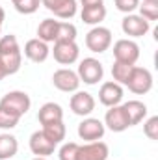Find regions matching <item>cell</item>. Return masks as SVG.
Segmentation results:
<instances>
[{
	"label": "cell",
	"instance_id": "obj_1",
	"mask_svg": "<svg viewBox=\"0 0 158 160\" xmlns=\"http://www.w3.org/2000/svg\"><path fill=\"white\" fill-rule=\"evenodd\" d=\"M30 106H32V101L24 91H9L0 101V108L7 110L9 114H13L17 118H22L24 114H28Z\"/></svg>",
	"mask_w": 158,
	"mask_h": 160
},
{
	"label": "cell",
	"instance_id": "obj_2",
	"mask_svg": "<svg viewBox=\"0 0 158 160\" xmlns=\"http://www.w3.org/2000/svg\"><path fill=\"white\" fill-rule=\"evenodd\" d=\"M132 93H136V95H145V93H149L151 91V88H153V75H151V71L149 69H145V67H132V71H130V77L126 80V84H125Z\"/></svg>",
	"mask_w": 158,
	"mask_h": 160
},
{
	"label": "cell",
	"instance_id": "obj_3",
	"mask_svg": "<svg viewBox=\"0 0 158 160\" xmlns=\"http://www.w3.org/2000/svg\"><path fill=\"white\" fill-rule=\"evenodd\" d=\"M77 75H78L80 82H84L87 86H95V84H99L102 80V77H104V67L95 58H84L80 62L78 73Z\"/></svg>",
	"mask_w": 158,
	"mask_h": 160
},
{
	"label": "cell",
	"instance_id": "obj_4",
	"mask_svg": "<svg viewBox=\"0 0 158 160\" xmlns=\"http://www.w3.org/2000/svg\"><path fill=\"white\" fill-rule=\"evenodd\" d=\"M110 45H112V32L104 26H95L86 36V47L95 54H101V52L108 50Z\"/></svg>",
	"mask_w": 158,
	"mask_h": 160
},
{
	"label": "cell",
	"instance_id": "obj_5",
	"mask_svg": "<svg viewBox=\"0 0 158 160\" xmlns=\"http://www.w3.org/2000/svg\"><path fill=\"white\" fill-rule=\"evenodd\" d=\"M114 58L121 63L134 65L140 58V45L132 39H119L114 45Z\"/></svg>",
	"mask_w": 158,
	"mask_h": 160
},
{
	"label": "cell",
	"instance_id": "obj_6",
	"mask_svg": "<svg viewBox=\"0 0 158 160\" xmlns=\"http://www.w3.org/2000/svg\"><path fill=\"white\" fill-rule=\"evenodd\" d=\"M52 54H54V60L62 65H71L78 60V45L75 41H56L54 43V48H52Z\"/></svg>",
	"mask_w": 158,
	"mask_h": 160
},
{
	"label": "cell",
	"instance_id": "obj_7",
	"mask_svg": "<svg viewBox=\"0 0 158 160\" xmlns=\"http://www.w3.org/2000/svg\"><path fill=\"white\" fill-rule=\"evenodd\" d=\"M151 28V22L145 21L141 15H126L123 21H121V30L125 36L128 38H143Z\"/></svg>",
	"mask_w": 158,
	"mask_h": 160
},
{
	"label": "cell",
	"instance_id": "obj_8",
	"mask_svg": "<svg viewBox=\"0 0 158 160\" xmlns=\"http://www.w3.org/2000/svg\"><path fill=\"white\" fill-rule=\"evenodd\" d=\"M110 155V149L104 142H86L84 145H78L77 160H106Z\"/></svg>",
	"mask_w": 158,
	"mask_h": 160
},
{
	"label": "cell",
	"instance_id": "obj_9",
	"mask_svg": "<svg viewBox=\"0 0 158 160\" xmlns=\"http://www.w3.org/2000/svg\"><path fill=\"white\" fill-rule=\"evenodd\" d=\"M52 84H54V88H58V89L63 91V93H73V91L78 89L80 78L75 71L63 67V69H58V71L52 75Z\"/></svg>",
	"mask_w": 158,
	"mask_h": 160
},
{
	"label": "cell",
	"instance_id": "obj_10",
	"mask_svg": "<svg viewBox=\"0 0 158 160\" xmlns=\"http://www.w3.org/2000/svg\"><path fill=\"white\" fill-rule=\"evenodd\" d=\"M104 132H106L104 123L95 118H87L78 125V136L84 142H97L104 136Z\"/></svg>",
	"mask_w": 158,
	"mask_h": 160
},
{
	"label": "cell",
	"instance_id": "obj_11",
	"mask_svg": "<svg viewBox=\"0 0 158 160\" xmlns=\"http://www.w3.org/2000/svg\"><path fill=\"white\" fill-rule=\"evenodd\" d=\"M104 127H108L112 132H123V130H126V128L130 127L123 104L110 106V110H108L106 116H104Z\"/></svg>",
	"mask_w": 158,
	"mask_h": 160
},
{
	"label": "cell",
	"instance_id": "obj_12",
	"mask_svg": "<svg viewBox=\"0 0 158 160\" xmlns=\"http://www.w3.org/2000/svg\"><path fill=\"white\" fill-rule=\"evenodd\" d=\"M99 101L104 106H117L123 101V86L117 82H104L99 89Z\"/></svg>",
	"mask_w": 158,
	"mask_h": 160
},
{
	"label": "cell",
	"instance_id": "obj_13",
	"mask_svg": "<svg viewBox=\"0 0 158 160\" xmlns=\"http://www.w3.org/2000/svg\"><path fill=\"white\" fill-rule=\"evenodd\" d=\"M41 4L58 19H73L77 15V0H41Z\"/></svg>",
	"mask_w": 158,
	"mask_h": 160
},
{
	"label": "cell",
	"instance_id": "obj_14",
	"mask_svg": "<svg viewBox=\"0 0 158 160\" xmlns=\"http://www.w3.org/2000/svg\"><path fill=\"white\" fill-rule=\"evenodd\" d=\"M69 106H71L73 114L86 118V116H89V114L95 110V99H93V95L87 93V91H77V93L71 97Z\"/></svg>",
	"mask_w": 158,
	"mask_h": 160
},
{
	"label": "cell",
	"instance_id": "obj_15",
	"mask_svg": "<svg viewBox=\"0 0 158 160\" xmlns=\"http://www.w3.org/2000/svg\"><path fill=\"white\" fill-rule=\"evenodd\" d=\"M56 149V143H52L41 130H36L32 136H30V151L36 155V157H50Z\"/></svg>",
	"mask_w": 158,
	"mask_h": 160
},
{
	"label": "cell",
	"instance_id": "obj_16",
	"mask_svg": "<svg viewBox=\"0 0 158 160\" xmlns=\"http://www.w3.org/2000/svg\"><path fill=\"white\" fill-rule=\"evenodd\" d=\"M48 54H50L48 45H47L45 41L37 39V38L26 41V45H24V56H26L30 62H34V63L45 62V60L48 58Z\"/></svg>",
	"mask_w": 158,
	"mask_h": 160
},
{
	"label": "cell",
	"instance_id": "obj_17",
	"mask_svg": "<svg viewBox=\"0 0 158 160\" xmlns=\"http://www.w3.org/2000/svg\"><path fill=\"white\" fill-rule=\"evenodd\" d=\"M123 108H125V114L128 118L130 127L141 123L145 119V116H147V104L141 102V101H128V102L123 104Z\"/></svg>",
	"mask_w": 158,
	"mask_h": 160
},
{
	"label": "cell",
	"instance_id": "obj_18",
	"mask_svg": "<svg viewBox=\"0 0 158 160\" xmlns=\"http://www.w3.org/2000/svg\"><path fill=\"white\" fill-rule=\"evenodd\" d=\"M37 119H39L41 125L54 123V121H63V110H62V106L56 104V102H45L39 108Z\"/></svg>",
	"mask_w": 158,
	"mask_h": 160
},
{
	"label": "cell",
	"instance_id": "obj_19",
	"mask_svg": "<svg viewBox=\"0 0 158 160\" xmlns=\"http://www.w3.org/2000/svg\"><path fill=\"white\" fill-rule=\"evenodd\" d=\"M82 21L86 24H91V26H99L104 17H106V8L104 6H89V8H82V13H80Z\"/></svg>",
	"mask_w": 158,
	"mask_h": 160
},
{
	"label": "cell",
	"instance_id": "obj_20",
	"mask_svg": "<svg viewBox=\"0 0 158 160\" xmlns=\"http://www.w3.org/2000/svg\"><path fill=\"white\" fill-rule=\"evenodd\" d=\"M19 151V142L11 134H0V160H11Z\"/></svg>",
	"mask_w": 158,
	"mask_h": 160
},
{
	"label": "cell",
	"instance_id": "obj_21",
	"mask_svg": "<svg viewBox=\"0 0 158 160\" xmlns=\"http://www.w3.org/2000/svg\"><path fill=\"white\" fill-rule=\"evenodd\" d=\"M41 132L52 142V143H60L62 140H65V125H63V121H54V123H47V125H43V128H41Z\"/></svg>",
	"mask_w": 158,
	"mask_h": 160
},
{
	"label": "cell",
	"instance_id": "obj_22",
	"mask_svg": "<svg viewBox=\"0 0 158 160\" xmlns=\"http://www.w3.org/2000/svg\"><path fill=\"white\" fill-rule=\"evenodd\" d=\"M58 24H60V21H54V19H45V21H41V24L37 26V39L45 41V43H54V41H56Z\"/></svg>",
	"mask_w": 158,
	"mask_h": 160
},
{
	"label": "cell",
	"instance_id": "obj_23",
	"mask_svg": "<svg viewBox=\"0 0 158 160\" xmlns=\"http://www.w3.org/2000/svg\"><path fill=\"white\" fill-rule=\"evenodd\" d=\"M0 63L6 71V75H15L19 69H21V63H22V54L17 52V54H6V56H0Z\"/></svg>",
	"mask_w": 158,
	"mask_h": 160
},
{
	"label": "cell",
	"instance_id": "obj_24",
	"mask_svg": "<svg viewBox=\"0 0 158 160\" xmlns=\"http://www.w3.org/2000/svg\"><path fill=\"white\" fill-rule=\"evenodd\" d=\"M132 67H134V65H130V63L114 62V65H112V77H114V82H117V84H126Z\"/></svg>",
	"mask_w": 158,
	"mask_h": 160
},
{
	"label": "cell",
	"instance_id": "obj_25",
	"mask_svg": "<svg viewBox=\"0 0 158 160\" xmlns=\"http://www.w3.org/2000/svg\"><path fill=\"white\" fill-rule=\"evenodd\" d=\"M138 8H140V15L145 21L153 22L158 19V0H143Z\"/></svg>",
	"mask_w": 158,
	"mask_h": 160
},
{
	"label": "cell",
	"instance_id": "obj_26",
	"mask_svg": "<svg viewBox=\"0 0 158 160\" xmlns=\"http://www.w3.org/2000/svg\"><path fill=\"white\" fill-rule=\"evenodd\" d=\"M17 52H21V47H19V41H17V38H15L13 34L0 38V56L17 54Z\"/></svg>",
	"mask_w": 158,
	"mask_h": 160
},
{
	"label": "cell",
	"instance_id": "obj_27",
	"mask_svg": "<svg viewBox=\"0 0 158 160\" xmlns=\"http://www.w3.org/2000/svg\"><path fill=\"white\" fill-rule=\"evenodd\" d=\"M75 39H77V26L71 24V22H60L58 30H56V41H75Z\"/></svg>",
	"mask_w": 158,
	"mask_h": 160
},
{
	"label": "cell",
	"instance_id": "obj_28",
	"mask_svg": "<svg viewBox=\"0 0 158 160\" xmlns=\"http://www.w3.org/2000/svg\"><path fill=\"white\" fill-rule=\"evenodd\" d=\"M13 6H15V9H17L19 13H22V15H32V13H36V11L39 9L41 0H19V2H15Z\"/></svg>",
	"mask_w": 158,
	"mask_h": 160
},
{
	"label": "cell",
	"instance_id": "obj_29",
	"mask_svg": "<svg viewBox=\"0 0 158 160\" xmlns=\"http://www.w3.org/2000/svg\"><path fill=\"white\" fill-rule=\"evenodd\" d=\"M19 119H21V118H17V116L9 114L7 110L0 108V128H4V130L15 128V127H17V123H19Z\"/></svg>",
	"mask_w": 158,
	"mask_h": 160
},
{
	"label": "cell",
	"instance_id": "obj_30",
	"mask_svg": "<svg viewBox=\"0 0 158 160\" xmlns=\"http://www.w3.org/2000/svg\"><path fill=\"white\" fill-rule=\"evenodd\" d=\"M77 155H78V143L75 142L63 143L60 149V160H77Z\"/></svg>",
	"mask_w": 158,
	"mask_h": 160
},
{
	"label": "cell",
	"instance_id": "obj_31",
	"mask_svg": "<svg viewBox=\"0 0 158 160\" xmlns=\"http://www.w3.org/2000/svg\"><path fill=\"white\" fill-rule=\"evenodd\" d=\"M143 132L149 140H158V116H153V118H149L145 121Z\"/></svg>",
	"mask_w": 158,
	"mask_h": 160
},
{
	"label": "cell",
	"instance_id": "obj_32",
	"mask_svg": "<svg viewBox=\"0 0 158 160\" xmlns=\"http://www.w3.org/2000/svg\"><path fill=\"white\" fill-rule=\"evenodd\" d=\"M114 2H116V8H117L119 11L126 13V15H130L140 6V0H114Z\"/></svg>",
	"mask_w": 158,
	"mask_h": 160
},
{
	"label": "cell",
	"instance_id": "obj_33",
	"mask_svg": "<svg viewBox=\"0 0 158 160\" xmlns=\"http://www.w3.org/2000/svg\"><path fill=\"white\" fill-rule=\"evenodd\" d=\"M82 8H89V6H104V0H80Z\"/></svg>",
	"mask_w": 158,
	"mask_h": 160
},
{
	"label": "cell",
	"instance_id": "obj_34",
	"mask_svg": "<svg viewBox=\"0 0 158 160\" xmlns=\"http://www.w3.org/2000/svg\"><path fill=\"white\" fill-rule=\"evenodd\" d=\"M4 19H6V11H4V8L0 6V26H2V22H4Z\"/></svg>",
	"mask_w": 158,
	"mask_h": 160
},
{
	"label": "cell",
	"instance_id": "obj_35",
	"mask_svg": "<svg viewBox=\"0 0 158 160\" xmlns=\"http://www.w3.org/2000/svg\"><path fill=\"white\" fill-rule=\"evenodd\" d=\"M4 77H7V75H6V71H4V67L0 63V80H4Z\"/></svg>",
	"mask_w": 158,
	"mask_h": 160
},
{
	"label": "cell",
	"instance_id": "obj_36",
	"mask_svg": "<svg viewBox=\"0 0 158 160\" xmlns=\"http://www.w3.org/2000/svg\"><path fill=\"white\" fill-rule=\"evenodd\" d=\"M34 160H47V158H45V157H36Z\"/></svg>",
	"mask_w": 158,
	"mask_h": 160
},
{
	"label": "cell",
	"instance_id": "obj_37",
	"mask_svg": "<svg viewBox=\"0 0 158 160\" xmlns=\"http://www.w3.org/2000/svg\"><path fill=\"white\" fill-rule=\"evenodd\" d=\"M11 2H13V4H15V2H19V0H11Z\"/></svg>",
	"mask_w": 158,
	"mask_h": 160
}]
</instances>
